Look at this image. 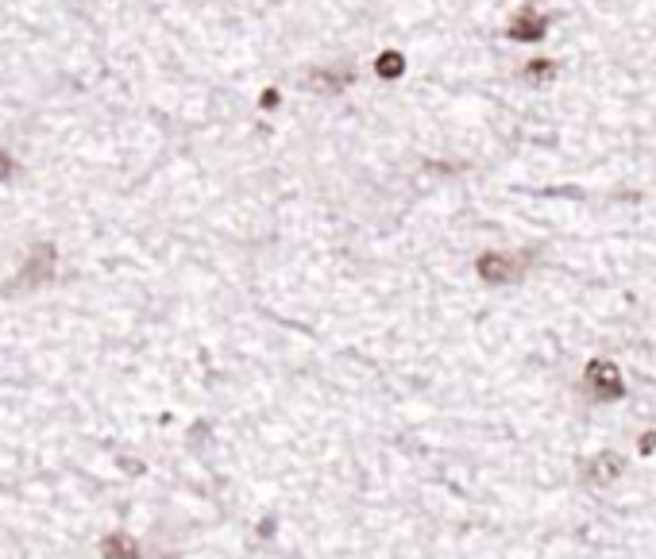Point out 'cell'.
<instances>
[{
	"label": "cell",
	"mask_w": 656,
	"mask_h": 559,
	"mask_svg": "<svg viewBox=\"0 0 656 559\" xmlns=\"http://www.w3.org/2000/svg\"><path fill=\"white\" fill-rule=\"evenodd\" d=\"M583 386H587V398L598 401V405H614L625 398V378L618 371V363L610 359H591L583 371Z\"/></svg>",
	"instance_id": "6da1fadb"
},
{
	"label": "cell",
	"mask_w": 656,
	"mask_h": 559,
	"mask_svg": "<svg viewBox=\"0 0 656 559\" xmlns=\"http://www.w3.org/2000/svg\"><path fill=\"white\" fill-rule=\"evenodd\" d=\"M529 270L525 255H506V251H483L475 258V275H479L487 285H514L522 282Z\"/></svg>",
	"instance_id": "7a4b0ae2"
},
{
	"label": "cell",
	"mask_w": 656,
	"mask_h": 559,
	"mask_svg": "<svg viewBox=\"0 0 656 559\" xmlns=\"http://www.w3.org/2000/svg\"><path fill=\"white\" fill-rule=\"evenodd\" d=\"M544 35H549V16H541L533 8H522L506 23V39H514V43H541Z\"/></svg>",
	"instance_id": "3957f363"
},
{
	"label": "cell",
	"mask_w": 656,
	"mask_h": 559,
	"mask_svg": "<svg viewBox=\"0 0 656 559\" xmlns=\"http://www.w3.org/2000/svg\"><path fill=\"white\" fill-rule=\"evenodd\" d=\"M625 471V459L618 455V452H598L591 463L583 467V474H587V482H595V486H610L618 474Z\"/></svg>",
	"instance_id": "277c9868"
},
{
	"label": "cell",
	"mask_w": 656,
	"mask_h": 559,
	"mask_svg": "<svg viewBox=\"0 0 656 559\" xmlns=\"http://www.w3.org/2000/svg\"><path fill=\"white\" fill-rule=\"evenodd\" d=\"M351 81H355L351 66H328V70H313L309 74V86H317L324 93H340V89H348Z\"/></svg>",
	"instance_id": "5b68a950"
},
{
	"label": "cell",
	"mask_w": 656,
	"mask_h": 559,
	"mask_svg": "<svg viewBox=\"0 0 656 559\" xmlns=\"http://www.w3.org/2000/svg\"><path fill=\"white\" fill-rule=\"evenodd\" d=\"M101 559H143V552H140V544H135V536L108 533L101 540Z\"/></svg>",
	"instance_id": "8992f818"
},
{
	"label": "cell",
	"mask_w": 656,
	"mask_h": 559,
	"mask_svg": "<svg viewBox=\"0 0 656 559\" xmlns=\"http://www.w3.org/2000/svg\"><path fill=\"white\" fill-rule=\"evenodd\" d=\"M375 77H382V81L405 77V54L402 50H382V54H375Z\"/></svg>",
	"instance_id": "52a82bcc"
},
{
	"label": "cell",
	"mask_w": 656,
	"mask_h": 559,
	"mask_svg": "<svg viewBox=\"0 0 656 559\" xmlns=\"http://www.w3.org/2000/svg\"><path fill=\"white\" fill-rule=\"evenodd\" d=\"M556 74H560V66L552 59H529L522 66V77L529 81V86H552Z\"/></svg>",
	"instance_id": "ba28073f"
},
{
	"label": "cell",
	"mask_w": 656,
	"mask_h": 559,
	"mask_svg": "<svg viewBox=\"0 0 656 559\" xmlns=\"http://www.w3.org/2000/svg\"><path fill=\"white\" fill-rule=\"evenodd\" d=\"M278 104H282V93H278V89H263V97H259V108H267V113H270V108H278Z\"/></svg>",
	"instance_id": "9c48e42d"
},
{
	"label": "cell",
	"mask_w": 656,
	"mask_h": 559,
	"mask_svg": "<svg viewBox=\"0 0 656 559\" xmlns=\"http://www.w3.org/2000/svg\"><path fill=\"white\" fill-rule=\"evenodd\" d=\"M656 452V432H645L641 436V455H652Z\"/></svg>",
	"instance_id": "30bf717a"
},
{
	"label": "cell",
	"mask_w": 656,
	"mask_h": 559,
	"mask_svg": "<svg viewBox=\"0 0 656 559\" xmlns=\"http://www.w3.org/2000/svg\"><path fill=\"white\" fill-rule=\"evenodd\" d=\"M5 178H12V158L0 151V182H5Z\"/></svg>",
	"instance_id": "8fae6325"
}]
</instances>
